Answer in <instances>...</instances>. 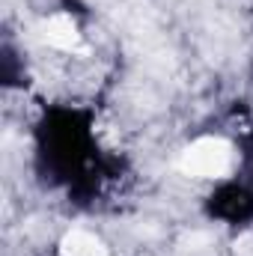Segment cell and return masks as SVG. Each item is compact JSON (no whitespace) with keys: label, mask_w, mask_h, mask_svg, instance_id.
Listing matches in <instances>:
<instances>
[{"label":"cell","mask_w":253,"mask_h":256,"mask_svg":"<svg viewBox=\"0 0 253 256\" xmlns=\"http://www.w3.org/2000/svg\"><path fill=\"white\" fill-rule=\"evenodd\" d=\"M63 256H108V250L86 230H72L63 238Z\"/></svg>","instance_id":"obj_3"},{"label":"cell","mask_w":253,"mask_h":256,"mask_svg":"<svg viewBox=\"0 0 253 256\" xmlns=\"http://www.w3.org/2000/svg\"><path fill=\"white\" fill-rule=\"evenodd\" d=\"M39 39L48 42L51 48H60V51H78L80 48V33L74 27V21L68 15H54L48 21L39 24Z\"/></svg>","instance_id":"obj_2"},{"label":"cell","mask_w":253,"mask_h":256,"mask_svg":"<svg viewBox=\"0 0 253 256\" xmlns=\"http://www.w3.org/2000/svg\"><path fill=\"white\" fill-rule=\"evenodd\" d=\"M232 146L224 137H200L179 155V170L194 179H220L232 170Z\"/></svg>","instance_id":"obj_1"},{"label":"cell","mask_w":253,"mask_h":256,"mask_svg":"<svg viewBox=\"0 0 253 256\" xmlns=\"http://www.w3.org/2000/svg\"><path fill=\"white\" fill-rule=\"evenodd\" d=\"M236 254L238 256H253V232L242 236V238L236 242Z\"/></svg>","instance_id":"obj_4"}]
</instances>
